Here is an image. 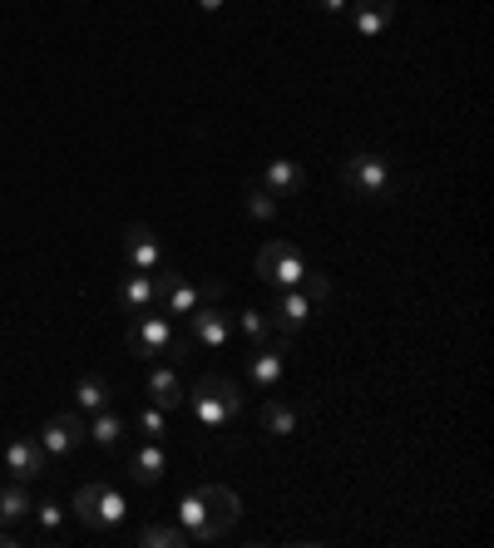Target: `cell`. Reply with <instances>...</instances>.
<instances>
[{
  "label": "cell",
  "instance_id": "2",
  "mask_svg": "<svg viewBox=\"0 0 494 548\" xmlns=\"http://www.w3.org/2000/svg\"><path fill=\"white\" fill-rule=\"evenodd\" d=\"M75 514H80L84 529H119L129 519V494L109 479H89L75 494Z\"/></svg>",
  "mask_w": 494,
  "mask_h": 548
},
{
  "label": "cell",
  "instance_id": "4",
  "mask_svg": "<svg viewBox=\"0 0 494 548\" xmlns=\"http://www.w3.org/2000/svg\"><path fill=\"white\" fill-rule=\"evenodd\" d=\"M341 183L351 198H391L396 193V173H391V158L376 154V149H356L341 168Z\"/></svg>",
  "mask_w": 494,
  "mask_h": 548
},
{
  "label": "cell",
  "instance_id": "32",
  "mask_svg": "<svg viewBox=\"0 0 494 548\" xmlns=\"http://www.w3.org/2000/svg\"><path fill=\"white\" fill-rule=\"evenodd\" d=\"M198 10H208V15H213V10H223V0H198Z\"/></svg>",
  "mask_w": 494,
  "mask_h": 548
},
{
  "label": "cell",
  "instance_id": "24",
  "mask_svg": "<svg viewBox=\"0 0 494 548\" xmlns=\"http://www.w3.org/2000/svg\"><path fill=\"white\" fill-rule=\"evenodd\" d=\"M139 544L144 548H188V534H183V524H144Z\"/></svg>",
  "mask_w": 494,
  "mask_h": 548
},
{
  "label": "cell",
  "instance_id": "23",
  "mask_svg": "<svg viewBox=\"0 0 494 548\" xmlns=\"http://www.w3.org/2000/svg\"><path fill=\"white\" fill-rule=\"evenodd\" d=\"M89 440H94L99 450H114V445L124 440V420H119L114 410H94V420H89Z\"/></svg>",
  "mask_w": 494,
  "mask_h": 548
},
{
  "label": "cell",
  "instance_id": "1",
  "mask_svg": "<svg viewBox=\"0 0 494 548\" xmlns=\"http://www.w3.org/2000/svg\"><path fill=\"white\" fill-rule=\"evenodd\" d=\"M188 415H193V425L203 430V435H223L228 430V420H238L243 415V386L238 381H228V376H198V386L188 391Z\"/></svg>",
  "mask_w": 494,
  "mask_h": 548
},
{
  "label": "cell",
  "instance_id": "12",
  "mask_svg": "<svg viewBox=\"0 0 494 548\" xmlns=\"http://www.w3.org/2000/svg\"><path fill=\"white\" fill-rule=\"evenodd\" d=\"M124 262L134 267V272H159L168 257H164V242L154 228H144V223H134L129 233H124Z\"/></svg>",
  "mask_w": 494,
  "mask_h": 548
},
{
  "label": "cell",
  "instance_id": "30",
  "mask_svg": "<svg viewBox=\"0 0 494 548\" xmlns=\"http://www.w3.org/2000/svg\"><path fill=\"white\" fill-rule=\"evenodd\" d=\"M198 292H203V302H218V297H223V282L208 277V282H198Z\"/></svg>",
  "mask_w": 494,
  "mask_h": 548
},
{
  "label": "cell",
  "instance_id": "33",
  "mask_svg": "<svg viewBox=\"0 0 494 548\" xmlns=\"http://www.w3.org/2000/svg\"><path fill=\"white\" fill-rule=\"evenodd\" d=\"M15 544V534H10V529H0V548H10Z\"/></svg>",
  "mask_w": 494,
  "mask_h": 548
},
{
  "label": "cell",
  "instance_id": "9",
  "mask_svg": "<svg viewBox=\"0 0 494 548\" xmlns=\"http://www.w3.org/2000/svg\"><path fill=\"white\" fill-rule=\"evenodd\" d=\"M5 474L20 479V484L45 479V474H50V455H45V445L30 440V435H15V440L5 445Z\"/></svg>",
  "mask_w": 494,
  "mask_h": 548
},
{
  "label": "cell",
  "instance_id": "3",
  "mask_svg": "<svg viewBox=\"0 0 494 548\" xmlns=\"http://www.w3.org/2000/svg\"><path fill=\"white\" fill-rule=\"evenodd\" d=\"M188 346H193V341H188V336H178L173 316H154V307L129 321V351H134V356H144V361H149V356H173V361H178Z\"/></svg>",
  "mask_w": 494,
  "mask_h": 548
},
{
  "label": "cell",
  "instance_id": "11",
  "mask_svg": "<svg viewBox=\"0 0 494 548\" xmlns=\"http://www.w3.org/2000/svg\"><path fill=\"white\" fill-rule=\"evenodd\" d=\"M267 321H272V331L277 336H297L307 321H312V302L292 287V292H272L267 297Z\"/></svg>",
  "mask_w": 494,
  "mask_h": 548
},
{
  "label": "cell",
  "instance_id": "10",
  "mask_svg": "<svg viewBox=\"0 0 494 548\" xmlns=\"http://www.w3.org/2000/svg\"><path fill=\"white\" fill-rule=\"evenodd\" d=\"M154 282H159V307L168 316H188L193 307H203V292H198V282H188L183 272H173V267H159L154 272Z\"/></svg>",
  "mask_w": 494,
  "mask_h": 548
},
{
  "label": "cell",
  "instance_id": "29",
  "mask_svg": "<svg viewBox=\"0 0 494 548\" xmlns=\"http://www.w3.org/2000/svg\"><path fill=\"white\" fill-rule=\"evenodd\" d=\"M30 514H35V524H40V534H55V529L65 524V509H60L55 499H45V504H35Z\"/></svg>",
  "mask_w": 494,
  "mask_h": 548
},
{
  "label": "cell",
  "instance_id": "22",
  "mask_svg": "<svg viewBox=\"0 0 494 548\" xmlns=\"http://www.w3.org/2000/svg\"><path fill=\"white\" fill-rule=\"evenodd\" d=\"M70 400H75V410H80V415L109 410V381H104V376H80V381H75V395H70Z\"/></svg>",
  "mask_w": 494,
  "mask_h": 548
},
{
  "label": "cell",
  "instance_id": "6",
  "mask_svg": "<svg viewBox=\"0 0 494 548\" xmlns=\"http://www.w3.org/2000/svg\"><path fill=\"white\" fill-rule=\"evenodd\" d=\"M188 341H193L198 351H223V346L233 341V316L223 312L218 302L193 307V312H188Z\"/></svg>",
  "mask_w": 494,
  "mask_h": 548
},
{
  "label": "cell",
  "instance_id": "19",
  "mask_svg": "<svg viewBox=\"0 0 494 548\" xmlns=\"http://www.w3.org/2000/svg\"><path fill=\"white\" fill-rule=\"evenodd\" d=\"M178 524H183L188 544H208V509H203V489H183V499H178Z\"/></svg>",
  "mask_w": 494,
  "mask_h": 548
},
{
  "label": "cell",
  "instance_id": "14",
  "mask_svg": "<svg viewBox=\"0 0 494 548\" xmlns=\"http://www.w3.org/2000/svg\"><path fill=\"white\" fill-rule=\"evenodd\" d=\"M114 307L124 316H139V312H149V307H159V282H154V272H134V267H129V277H124L119 292H114Z\"/></svg>",
  "mask_w": 494,
  "mask_h": 548
},
{
  "label": "cell",
  "instance_id": "28",
  "mask_svg": "<svg viewBox=\"0 0 494 548\" xmlns=\"http://www.w3.org/2000/svg\"><path fill=\"white\" fill-rule=\"evenodd\" d=\"M297 292H302V297H307L312 307H317V302H331V282H327V272H307Z\"/></svg>",
  "mask_w": 494,
  "mask_h": 548
},
{
  "label": "cell",
  "instance_id": "25",
  "mask_svg": "<svg viewBox=\"0 0 494 548\" xmlns=\"http://www.w3.org/2000/svg\"><path fill=\"white\" fill-rule=\"evenodd\" d=\"M247 213H252L257 223H272V218H277V198L262 188V178H257V183H247Z\"/></svg>",
  "mask_w": 494,
  "mask_h": 548
},
{
  "label": "cell",
  "instance_id": "21",
  "mask_svg": "<svg viewBox=\"0 0 494 548\" xmlns=\"http://www.w3.org/2000/svg\"><path fill=\"white\" fill-rule=\"evenodd\" d=\"M129 474L139 479V484H154V479H164L168 474V450L159 440H144L139 450H134V460H129Z\"/></svg>",
  "mask_w": 494,
  "mask_h": 548
},
{
  "label": "cell",
  "instance_id": "8",
  "mask_svg": "<svg viewBox=\"0 0 494 548\" xmlns=\"http://www.w3.org/2000/svg\"><path fill=\"white\" fill-rule=\"evenodd\" d=\"M203 489V509H208V544H218L228 529H238L243 519V499L228 484H198Z\"/></svg>",
  "mask_w": 494,
  "mask_h": 548
},
{
  "label": "cell",
  "instance_id": "31",
  "mask_svg": "<svg viewBox=\"0 0 494 548\" xmlns=\"http://www.w3.org/2000/svg\"><path fill=\"white\" fill-rule=\"evenodd\" d=\"M317 5H322L327 15H346V10H351V0H317Z\"/></svg>",
  "mask_w": 494,
  "mask_h": 548
},
{
  "label": "cell",
  "instance_id": "26",
  "mask_svg": "<svg viewBox=\"0 0 494 548\" xmlns=\"http://www.w3.org/2000/svg\"><path fill=\"white\" fill-rule=\"evenodd\" d=\"M238 326H243V336L252 346H267V341H272V321H267V312H257V307H247V312L238 316Z\"/></svg>",
  "mask_w": 494,
  "mask_h": 548
},
{
  "label": "cell",
  "instance_id": "27",
  "mask_svg": "<svg viewBox=\"0 0 494 548\" xmlns=\"http://www.w3.org/2000/svg\"><path fill=\"white\" fill-rule=\"evenodd\" d=\"M139 430H144L149 440H164V435H168V410H159V405L149 400V405L139 410Z\"/></svg>",
  "mask_w": 494,
  "mask_h": 548
},
{
  "label": "cell",
  "instance_id": "13",
  "mask_svg": "<svg viewBox=\"0 0 494 548\" xmlns=\"http://www.w3.org/2000/svg\"><path fill=\"white\" fill-rule=\"evenodd\" d=\"M282 371H287V346L277 341H267V346H252V356H247V381L257 386V391H277L282 386Z\"/></svg>",
  "mask_w": 494,
  "mask_h": 548
},
{
  "label": "cell",
  "instance_id": "17",
  "mask_svg": "<svg viewBox=\"0 0 494 548\" xmlns=\"http://www.w3.org/2000/svg\"><path fill=\"white\" fill-rule=\"evenodd\" d=\"M391 20H396V0H351V25H356V35L376 40Z\"/></svg>",
  "mask_w": 494,
  "mask_h": 548
},
{
  "label": "cell",
  "instance_id": "16",
  "mask_svg": "<svg viewBox=\"0 0 494 548\" xmlns=\"http://www.w3.org/2000/svg\"><path fill=\"white\" fill-rule=\"evenodd\" d=\"M149 400L159 405V410H183V400H188V386H183V376L173 371V366H149Z\"/></svg>",
  "mask_w": 494,
  "mask_h": 548
},
{
  "label": "cell",
  "instance_id": "18",
  "mask_svg": "<svg viewBox=\"0 0 494 548\" xmlns=\"http://www.w3.org/2000/svg\"><path fill=\"white\" fill-rule=\"evenodd\" d=\"M302 183H307V173H302L292 158H272L267 173H262V188H267L272 198H292V193H302Z\"/></svg>",
  "mask_w": 494,
  "mask_h": 548
},
{
  "label": "cell",
  "instance_id": "15",
  "mask_svg": "<svg viewBox=\"0 0 494 548\" xmlns=\"http://www.w3.org/2000/svg\"><path fill=\"white\" fill-rule=\"evenodd\" d=\"M302 420H307V405H292V400H282V395L267 391V400H262V435L287 440V435L302 430Z\"/></svg>",
  "mask_w": 494,
  "mask_h": 548
},
{
  "label": "cell",
  "instance_id": "20",
  "mask_svg": "<svg viewBox=\"0 0 494 548\" xmlns=\"http://www.w3.org/2000/svg\"><path fill=\"white\" fill-rule=\"evenodd\" d=\"M30 489L20 484V479H5L0 484V529H15V524H25L30 519Z\"/></svg>",
  "mask_w": 494,
  "mask_h": 548
},
{
  "label": "cell",
  "instance_id": "7",
  "mask_svg": "<svg viewBox=\"0 0 494 548\" xmlns=\"http://www.w3.org/2000/svg\"><path fill=\"white\" fill-rule=\"evenodd\" d=\"M35 440L45 445V455H50V460H70L84 440H89V425L80 420V410H65V415L45 420V430H40Z\"/></svg>",
  "mask_w": 494,
  "mask_h": 548
},
{
  "label": "cell",
  "instance_id": "5",
  "mask_svg": "<svg viewBox=\"0 0 494 548\" xmlns=\"http://www.w3.org/2000/svg\"><path fill=\"white\" fill-rule=\"evenodd\" d=\"M257 277L272 287V292H292V287H302V277H307V257L297 252V242H267L262 252H257Z\"/></svg>",
  "mask_w": 494,
  "mask_h": 548
}]
</instances>
